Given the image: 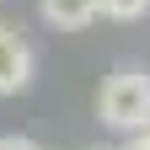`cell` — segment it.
<instances>
[{
	"label": "cell",
	"instance_id": "obj_1",
	"mask_svg": "<svg viewBox=\"0 0 150 150\" xmlns=\"http://www.w3.org/2000/svg\"><path fill=\"white\" fill-rule=\"evenodd\" d=\"M97 118L118 134H139L150 123V75L145 70H118L97 91Z\"/></svg>",
	"mask_w": 150,
	"mask_h": 150
},
{
	"label": "cell",
	"instance_id": "obj_2",
	"mask_svg": "<svg viewBox=\"0 0 150 150\" xmlns=\"http://www.w3.org/2000/svg\"><path fill=\"white\" fill-rule=\"evenodd\" d=\"M38 75V48L22 38V27H0V97L27 91Z\"/></svg>",
	"mask_w": 150,
	"mask_h": 150
},
{
	"label": "cell",
	"instance_id": "obj_3",
	"mask_svg": "<svg viewBox=\"0 0 150 150\" xmlns=\"http://www.w3.org/2000/svg\"><path fill=\"white\" fill-rule=\"evenodd\" d=\"M38 16L54 32H81L102 16V0H38Z\"/></svg>",
	"mask_w": 150,
	"mask_h": 150
},
{
	"label": "cell",
	"instance_id": "obj_4",
	"mask_svg": "<svg viewBox=\"0 0 150 150\" xmlns=\"http://www.w3.org/2000/svg\"><path fill=\"white\" fill-rule=\"evenodd\" d=\"M102 16H112V22H139V16H150V0H102Z\"/></svg>",
	"mask_w": 150,
	"mask_h": 150
},
{
	"label": "cell",
	"instance_id": "obj_5",
	"mask_svg": "<svg viewBox=\"0 0 150 150\" xmlns=\"http://www.w3.org/2000/svg\"><path fill=\"white\" fill-rule=\"evenodd\" d=\"M0 150H43V145L27 139V134H0Z\"/></svg>",
	"mask_w": 150,
	"mask_h": 150
},
{
	"label": "cell",
	"instance_id": "obj_6",
	"mask_svg": "<svg viewBox=\"0 0 150 150\" xmlns=\"http://www.w3.org/2000/svg\"><path fill=\"white\" fill-rule=\"evenodd\" d=\"M129 150H150V123L139 129V134H129Z\"/></svg>",
	"mask_w": 150,
	"mask_h": 150
},
{
	"label": "cell",
	"instance_id": "obj_7",
	"mask_svg": "<svg viewBox=\"0 0 150 150\" xmlns=\"http://www.w3.org/2000/svg\"><path fill=\"white\" fill-rule=\"evenodd\" d=\"M107 150H129V145H107Z\"/></svg>",
	"mask_w": 150,
	"mask_h": 150
}]
</instances>
